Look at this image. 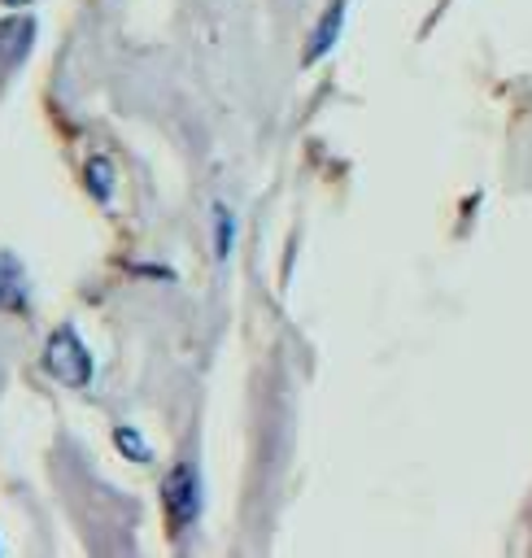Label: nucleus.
Listing matches in <instances>:
<instances>
[{
    "instance_id": "423d86ee",
    "label": "nucleus",
    "mask_w": 532,
    "mask_h": 558,
    "mask_svg": "<svg viewBox=\"0 0 532 558\" xmlns=\"http://www.w3.org/2000/svg\"><path fill=\"white\" fill-rule=\"evenodd\" d=\"M214 214H218V248H214V253H218V257H227V253H231V214H227L222 205H218Z\"/></svg>"
},
{
    "instance_id": "0eeeda50",
    "label": "nucleus",
    "mask_w": 532,
    "mask_h": 558,
    "mask_svg": "<svg viewBox=\"0 0 532 558\" xmlns=\"http://www.w3.org/2000/svg\"><path fill=\"white\" fill-rule=\"evenodd\" d=\"M0 4H13L17 9V4H31V0H0Z\"/></svg>"
},
{
    "instance_id": "f257e3e1",
    "label": "nucleus",
    "mask_w": 532,
    "mask_h": 558,
    "mask_svg": "<svg viewBox=\"0 0 532 558\" xmlns=\"http://www.w3.org/2000/svg\"><path fill=\"white\" fill-rule=\"evenodd\" d=\"M44 366H48V375H57L65 388H87L92 384V353H87V344L78 340V331L74 327H57L52 336H48V344H44Z\"/></svg>"
},
{
    "instance_id": "20e7f679",
    "label": "nucleus",
    "mask_w": 532,
    "mask_h": 558,
    "mask_svg": "<svg viewBox=\"0 0 532 558\" xmlns=\"http://www.w3.org/2000/svg\"><path fill=\"white\" fill-rule=\"evenodd\" d=\"M87 187H92L96 201L113 196V166H109V157H92L87 161Z\"/></svg>"
},
{
    "instance_id": "f03ea898",
    "label": "nucleus",
    "mask_w": 532,
    "mask_h": 558,
    "mask_svg": "<svg viewBox=\"0 0 532 558\" xmlns=\"http://www.w3.org/2000/svg\"><path fill=\"white\" fill-rule=\"evenodd\" d=\"M161 506H166L170 532H183L201 514V484H196V471L188 462L170 466V475L161 480Z\"/></svg>"
},
{
    "instance_id": "39448f33",
    "label": "nucleus",
    "mask_w": 532,
    "mask_h": 558,
    "mask_svg": "<svg viewBox=\"0 0 532 558\" xmlns=\"http://www.w3.org/2000/svg\"><path fill=\"white\" fill-rule=\"evenodd\" d=\"M113 445H118L131 462H148V458H153V453H148V445H144V436H140L135 427H118V432H113Z\"/></svg>"
},
{
    "instance_id": "7ed1b4c3",
    "label": "nucleus",
    "mask_w": 532,
    "mask_h": 558,
    "mask_svg": "<svg viewBox=\"0 0 532 558\" xmlns=\"http://www.w3.org/2000/svg\"><path fill=\"white\" fill-rule=\"evenodd\" d=\"M336 31H340V4H331V9H327V17L318 22V31H314V44H310L305 61H318V57H323V52H327V48L336 44V39H331Z\"/></svg>"
}]
</instances>
